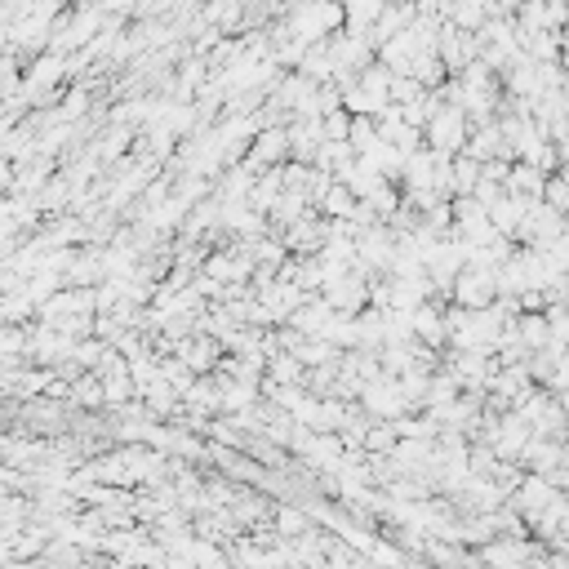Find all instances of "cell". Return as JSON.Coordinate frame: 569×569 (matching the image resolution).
I'll use <instances>...</instances> for the list:
<instances>
[{"mask_svg": "<svg viewBox=\"0 0 569 569\" xmlns=\"http://www.w3.org/2000/svg\"><path fill=\"white\" fill-rule=\"evenodd\" d=\"M431 138L441 147H454V138H463V116H441V121H431Z\"/></svg>", "mask_w": 569, "mask_h": 569, "instance_id": "obj_2", "label": "cell"}, {"mask_svg": "<svg viewBox=\"0 0 569 569\" xmlns=\"http://www.w3.org/2000/svg\"><path fill=\"white\" fill-rule=\"evenodd\" d=\"M454 187H458V192H472V187H476V160H467V165L458 160V170H454Z\"/></svg>", "mask_w": 569, "mask_h": 569, "instance_id": "obj_4", "label": "cell"}, {"mask_svg": "<svg viewBox=\"0 0 569 569\" xmlns=\"http://www.w3.org/2000/svg\"><path fill=\"white\" fill-rule=\"evenodd\" d=\"M284 143H289V138H284V133H263V138H258V160H272V156H280V147Z\"/></svg>", "mask_w": 569, "mask_h": 569, "instance_id": "obj_3", "label": "cell"}, {"mask_svg": "<svg viewBox=\"0 0 569 569\" xmlns=\"http://www.w3.org/2000/svg\"><path fill=\"white\" fill-rule=\"evenodd\" d=\"M490 280L494 276H480V272H472V276H458V303H467V307H485L490 303Z\"/></svg>", "mask_w": 569, "mask_h": 569, "instance_id": "obj_1", "label": "cell"}, {"mask_svg": "<svg viewBox=\"0 0 569 569\" xmlns=\"http://www.w3.org/2000/svg\"><path fill=\"white\" fill-rule=\"evenodd\" d=\"M516 187H521V192H534V196H538V187H543L538 170H516Z\"/></svg>", "mask_w": 569, "mask_h": 569, "instance_id": "obj_5", "label": "cell"}]
</instances>
